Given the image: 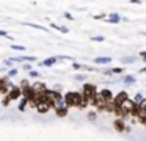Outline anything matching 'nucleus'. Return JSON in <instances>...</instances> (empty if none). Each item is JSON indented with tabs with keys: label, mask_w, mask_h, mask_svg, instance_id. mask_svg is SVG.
Segmentation results:
<instances>
[{
	"label": "nucleus",
	"mask_w": 146,
	"mask_h": 141,
	"mask_svg": "<svg viewBox=\"0 0 146 141\" xmlns=\"http://www.w3.org/2000/svg\"><path fill=\"white\" fill-rule=\"evenodd\" d=\"M96 94H98V86L96 85H93V83H83V86H82V96H83V99L88 102V105H93L94 103V97H96Z\"/></svg>",
	"instance_id": "1"
},
{
	"label": "nucleus",
	"mask_w": 146,
	"mask_h": 141,
	"mask_svg": "<svg viewBox=\"0 0 146 141\" xmlns=\"http://www.w3.org/2000/svg\"><path fill=\"white\" fill-rule=\"evenodd\" d=\"M7 97L13 102V100H17V99H21L22 97V91H21V88L17 86V85H11V88H10V93L7 94Z\"/></svg>",
	"instance_id": "2"
},
{
	"label": "nucleus",
	"mask_w": 146,
	"mask_h": 141,
	"mask_svg": "<svg viewBox=\"0 0 146 141\" xmlns=\"http://www.w3.org/2000/svg\"><path fill=\"white\" fill-rule=\"evenodd\" d=\"M63 102H64V107H68V108H72V107H76L74 91H68V93L64 94V96H63Z\"/></svg>",
	"instance_id": "3"
},
{
	"label": "nucleus",
	"mask_w": 146,
	"mask_h": 141,
	"mask_svg": "<svg viewBox=\"0 0 146 141\" xmlns=\"http://www.w3.org/2000/svg\"><path fill=\"white\" fill-rule=\"evenodd\" d=\"M47 89H49V88L46 86V83H42V81H35V83L32 85V91L35 94H39V96H42Z\"/></svg>",
	"instance_id": "4"
},
{
	"label": "nucleus",
	"mask_w": 146,
	"mask_h": 141,
	"mask_svg": "<svg viewBox=\"0 0 146 141\" xmlns=\"http://www.w3.org/2000/svg\"><path fill=\"white\" fill-rule=\"evenodd\" d=\"M127 99H130L129 97V94L126 93V91H119V93L116 94V96L113 97V103H115V107H119L123 102H126Z\"/></svg>",
	"instance_id": "5"
},
{
	"label": "nucleus",
	"mask_w": 146,
	"mask_h": 141,
	"mask_svg": "<svg viewBox=\"0 0 146 141\" xmlns=\"http://www.w3.org/2000/svg\"><path fill=\"white\" fill-rule=\"evenodd\" d=\"M126 121H123V119H115L113 121V128L118 132V133H124L126 132Z\"/></svg>",
	"instance_id": "6"
},
{
	"label": "nucleus",
	"mask_w": 146,
	"mask_h": 141,
	"mask_svg": "<svg viewBox=\"0 0 146 141\" xmlns=\"http://www.w3.org/2000/svg\"><path fill=\"white\" fill-rule=\"evenodd\" d=\"M99 96H101L105 102H111V100H113V93H111L110 89H107V88H102V89L99 91Z\"/></svg>",
	"instance_id": "7"
},
{
	"label": "nucleus",
	"mask_w": 146,
	"mask_h": 141,
	"mask_svg": "<svg viewBox=\"0 0 146 141\" xmlns=\"http://www.w3.org/2000/svg\"><path fill=\"white\" fill-rule=\"evenodd\" d=\"M93 61H94V64H98V66H104V64H110L113 60H111V56H96Z\"/></svg>",
	"instance_id": "8"
},
{
	"label": "nucleus",
	"mask_w": 146,
	"mask_h": 141,
	"mask_svg": "<svg viewBox=\"0 0 146 141\" xmlns=\"http://www.w3.org/2000/svg\"><path fill=\"white\" fill-rule=\"evenodd\" d=\"M68 113H69V108L64 105H60L55 108V115L58 116V118H64V116H68Z\"/></svg>",
	"instance_id": "9"
},
{
	"label": "nucleus",
	"mask_w": 146,
	"mask_h": 141,
	"mask_svg": "<svg viewBox=\"0 0 146 141\" xmlns=\"http://www.w3.org/2000/svg\"><path fill=\"white\" fill-rule=\"evenodd\" d=\"M35 110L39 113V115H46L47 111H50V108H49V105H47L46 102H39L38 105H36V108H35Z\"/></svg>",
	"instance_id": "10"
},
{
	"label": "nucleus",
	"mask_w": 146,
	"mask_h": 141,
	"mask_svg": "<svg viewBox=\"0 0 146 141\" xmlns=\"http://www.w3.org/2000/svg\"><path fill=\"white\" fill-rule=\"evenodd\" d=\"M108 22H110V24H119L121 16L118 14V13H110V14H108Z\"/></svg>",
	"instance_id": "11"
},
{
	"label": "nucleus",
	"mask_w": 146,
	"mask_h": 141,
	"mask_svg": "<svg viewBox=\"0 0 146 141\" xmlns=\"http://www.w3.org/2000/svg\"><path fill=\"white\" fill-rule=\"evenodd\" d=\"M57 56H49V58H46L44 61L41 63V66H44V68H49V66H54L55 63H57Z\"/></svg>",
	"instance_id": "12"
},
{
	"label": "nucleus",
	"mask_w": 146,
	"mask_h": 141,
	"mask_svg": "<svg viewBox=\"0 0 146 141\" xmlns=\"http://www.w3.org/2000/svg\"><path fill=\"white\" fill-rule=\"evenodd\" d=\"M19 88H21V91H25V89H30V88H32V85H30V81L27 80V78H24V80L21 81Z\"/></svg>",
	"instance_id": "13"
},
{
	"label": "nucleus",
	"mask_w": 146,
	"mask_h": 141,
	"mask_svg": "<svg viewBox=\"0 0 146 141\" xmlns=\"http://www.w3.org/2000/svg\"><path fill=\"white\" fill-rule=\"evenodd\" d=\"M135 60H137V56H123V58H121V63H123V64H132Z\"/></svg>",
	"instance_id": "14"
},
{
	"label": "nucleus",
	"mask_w": 146,
	"mask_h": 141,
	"mask_svg": "<svg viewBox=\"0 0 146 141\" xmlns=\"http://www.w3.org/2000/svg\"><path fill=\"white\" fill-rule=\"evenodd\" d=\"M27 105H29V100H27V99H24V97H21V100H19V105H17V108H19V111H24Z\"/></svg>",
	"instance_id": "15"
},
{
	"label": "nucleus",
	"mask_w": 146,
	"mask_h": 141,
	"mask_svg": "<svg viewBox=\"0 0 146 141\" xmlns=\"http://www.w3.org/2000/svg\"><path fill=\"white\" fill-rule=\"evenodd\" d=\"M143 99H145V97H143V96H141V94H140V93H137L135 96H133V99H132V100H133V103H135V105H138V103L141 102Z\"/></svg>",
	"instance_id": "16"
},
{
	"label": "nucleus",
	"mask_w": 146,
	"mask_h": 141,
	"mask_svg": "<svg viewBox=\"0 0 146 141\" xmlns=\"http://www.w3.org/2000/svg\"><path fill=\"white\" fill-rule=\"evenodd\" d=\"M124 81H126V83H130V85H133L135 83V77H132V75H126V77H124Z\"/></svg>",
	"instance_id": "17"
},
{
	"label": "nucleus",
	"mask_w": 146,
	"mask_h": 141,
	"mask_svg": "<svg viewBox=\"0 0 146 141\" xmlns=\"http://www.w3.org/2000/svg\"><path fill=\"white\" fill-rule=\"evenodd\" d=\"M50 27H54V28H57V30H60V31H63V33H68V28L66 27H60V25H57V24H50Z\"/></svg>",
	"instance_id": "18"
},
{
	"label": "nucleus",
	"mask_w": 146,
	"mask_h": 141,
	"mask_svg": "<svg viewBox=\"0 0 146 141\" xmlns=\"http://www.w3.org/2000/svg\"><path fill=\"white\" fill-rule=\"evenodd\" d=\"M110 71H111V74H121V72H124V68L123 66H119V68H111Z\"/></svg>",
	"instance_id": "19"
},
{
	"label": "nucleus",
	"mask_w": 146,
	"mask_h": 141,
	"mask_svg": "<svg viewBox=\"0 0 146 141\" xmlns=\"http://www.w3.org/2000/svg\"><path fill=\"white\" fill-rule=\"evenodd\" d=\"M98 118V111H88V119L90 121H96Z\"/></svg>",
	"instance_id": "20"
},
{
	"label": "nucleus",
	"mask_w": 146,
	"mask_h": 141,
	"mask_svg": "<svg viewBox=\"0 0 146 141\" xmlns=\"http://www.w3.org/2000/svg\"><path fill=\"white\" fill-rule=\"evenodd\" d=\"M90 39L94 41V42H102V41H105V38L104 36H91Z\"/></svg>",
	"instance_id": "21"
},
{
	"label": "nucleus",
	"mask_w": 146,
	"mask_h": 141,
	"mask_svg": "<svg viewBox=\"0 0 146 141\" xmlns=\"http://www.w3.org/2000/svg\"><path fill=\"white\" fill-rule=\"evenodd\" d=\"M11 49H13V50H17V52H24V50H25V47H24V46H16V44H13V46H11Z\"/></svg>",
	"instance_id": "22"
},
{
	"label": "nucleus",
	"mask_w": 146,
	"mask_h": 141,
	"mask_svg": "<svg viewBox=\"0 0 146 141\" xmlns=\"http://www.w3.org/2000/svg\"><path fill=\"white\" fill-rule=\"evenodd\" d=\"M29 75H30V77H33V78H38V77H39V75H41V74H39L38 71H33V69H32V71H30V74H29Z\"/></svg>",
	"instance_id": "23"
},
{
	"label": "nucleus",
	"mask_w": 146,
	"mask_h": 141,
	"mask_svg": "<svg viewBox=\"0 0 146 141\" xmlns=\"http://www.w3.org/2000/svg\"><path fill=\"white\" fill-rule=\"evenodd\" d=\"M16 74H17V69L16 68H13V69H10V71H8V77H14Z\"/></svg>",
	"instance_id": "24"
},
{
	"label": "nucleus",
	"mask_w": 146,
	"mask_h": 141,
	"mask_svg": "<svg viewBox=\"0 0 146 141\" xmlns=\"http://www.w3.org/2000/svg\"><path fill=\"white\" fill-rule=\"evenodd\" d=\"M10 103H11V100L8 99L7 96H5V97H3V100H2V105H3V107H8V105H10Z\"/></svg>",
	"instance_id": "25"
},
{
	"label": "nucleus",
	"mask_w": 146,
	"mask_h": 141,
	"mask_svg": "<svg viewBox=\"0 0 146 141\" xmlns=\"http://www.w3.org/2000/svg\"><path fill=\"white\" fill-rule=\"evenodd\" d=\"M138 56H140V58H143V63H146V50L138 52Z\"/></svg>",
	"instance_id": "26"
},
{
	"label": "nucleus",
	"mask_w": 146,
	"mask_h": 141,
	"mask_svg": "<svg viewBox=\"0 0 146 141\" xmlns=\"http://www.w3.org/2000/svg\"><path fill=\"white\" fill-rule=\"evenodd\" d=\"M0 36H5V38H8V39H13V36H8V33L5 30H0Z\"/></svg>",
	"instance_id": "27"
},
{
	"label": "nucleus",
	"mask_w": 146,
	"mask_h": 141,
	"mask_svg": "<svg viewBox=\"0 0 146 141\" xmlns=\"http://www.w3.org/2000/svg\"><path fill=\"white\" fill-rule=\"evenodd\" d=\"M13 63H14L13 60L8 58V60H5V61H3V64H5V66H13Z\"/></svg>",
	"instance_id": "28"
},
{
	"label": "nucleus",
	"mask_w": 146,
	"mask_h": 141,
	"mask_svg": "<svg viewBox=\"0 0 146 141\" xmlns=\"http://www.w3.org/2000/svg\"><path fill=\"white\" fill-rule=\"evenodd\" d=\"M22 68H24V71H29V72L32 71V66H30L29 63H24V66H22Z\"/></svg>",
	"instance_id": "29"
},
{
	"label": "nucleus",
	"mask_w": 146,
	"mask_h": 141,
	"mask_svg": "<svg viewBox=\"0 0 146 141\" xmlns=\"http://www.w3.org/2000/svg\"><path fill=\"white\" fill-rule=\"evenodd\" d=\"M85 75H76V80H80V81H83V80H85Z\"/></svg>",
	"instance_id": "30"
},
{
	"label": "nucleus",
	"mask_w": 146,
	"mask_h": 141,
	"mask_svg": "<svg viewBox=\"0 0 146 141\" xmlns=\"http://www.w3.org/2000/svg\"><path fill=\"white\" fill-rule=\"evenodd\" d=\"M72 68H74V69H80V68H82V64H79V63L74 61V63H72Z\"/></svg>",
	"instance_id": "31"
},
{
	"label": "nucleus",
	"mask_w": 146,
	"mask_h": 141,
	"mask_svg": "<svg viewBox=\"0 0 146 141\" xmlns=\"http://www.w3.org/2000/svg\"><path fill=\"white\" fill-rule=\"evenodd\" d=\"M105 17V14H96L94 16V19H104Z\"/></svg>",
	"instance_id": "32"
},
{
	"label": "nucleus",
	"mask_w": 146,
	"mask_h": 141,
	"mask_svg": "<svg viewBox=\"0 0 146 141\" xmlns=\"http://www.w3.org/2000/svg\"><path fill=\"white\" fill-rule=\"evenodd\" d=\"M140 72H141V74H145V72H146V66H145V68H141V69H140Z\"/></svg>",
	"instance_id": "33"
},
{
	"label": "nucleus",
	"mask_w": 146,
	"mask_h": 141,
	"mask_svg": "<svg viewBox=\"0 0 146 141\" xmlns=\"http://www.w3.org/2000/svg\"><path fill=\"white\" fill-rule=\"evenodd\" d=\"M145 36H146V33H145Z\"/></svg>",
	"instance_id": "34"
},
{
	"label": "nucleus",
	"mask_w": 146,
	"mask_h": 141,
	"mask_svg": "<svg viewBox=\"0 0 146 141\" xmlns=\"http://www.w3.org/2000/svg\"><path fill=\"white\" fill-rule=\"evenodd\" d=\"M0 78H2V77H0Z\"/></svg>",
	"instance_id": "35"
}]
</instances>
